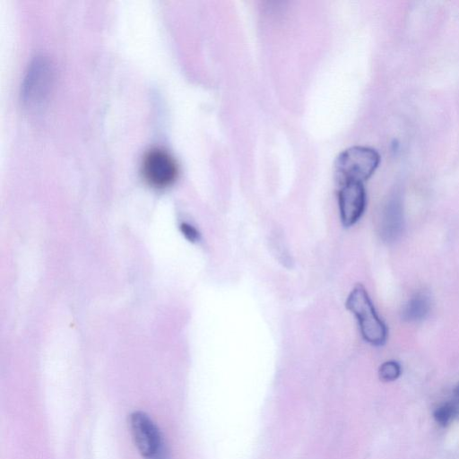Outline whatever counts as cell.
Returning <instances> with one entry per match:
<instances>
[{
    "instance_id": "cell-1",
    "label": "cell",
    "mask_w": 459,
    "mask_h": 459,
    "mask_svg": "<svg viewBox=\"0 0 459 459\" xmlns=\"http://www.w3.org/2000/svg\"><path fill=\"white\" fill-rule=\"evenodd\" d=\"M346 307L357 318L363 339L375 346H381L387 339V327L377 315L370 297L361 284H357L346 299Z\"/></svg>"
},
{
    "instance_id": "cell-2",
    "label": "cell",
    "mask_w": 459,
    "mask_h": 459,
    "mask_svg": "<svg viewBox=\"0 0 459 459\" xmlns=\"http://www.w3.org/2000/svg\"><path fill=\"white\" fill-rule=\"evenodd\" d=\"M379 153L369 147L352 146L342 152L334 161V177L340 186L362 183L377 169Z\"/></svg>"
},
{
    "instance_id": "cell-3",
    "label": "cell",
    "mask_w": 459,
    "mask_h": 459,
    "mask_svg": "<svg viewBox=\"0 0 459 459\" xmlns=\"http://www.w3.org/2000/svg\"><path fill=\"white\" fill-rule=\"evenodd\" d=\"M129 428L134 445L144 459H169L162 435L148 414L133 411L129 416Z\"/></svg>"
},
{
    "instance_id": "cell-4",
    "label": "cell",
    "mask_w": 459,
    "mask_h": 459,
    "mask_svg": "<svg viewBox=\"0 0 459 459\" xmlns=\"http://www.w3.org/2000/svg\"><path fill=\"white\" fill-rule=\"evenodd\" d=\"M145 180L153 186L170 185L177 178L178 167L174 157L166 150L154 147L148 150L142 161Z\"/></svg>"
},
{
    "instance_id": "cell-5",
    "label": "cell",
    "mask_w": 459,
    "mask_h": 459,
    "mask_svg": "<svg viewBox=\"0 0 459 459\" xmlns=\"http://www.w3.org/2000/svg\"><path fill=\"white\" fill-rule=\"evenodd\" d=\"M338 202L342 223L354 225L362 216L366 207V191L362 183H347L340 186Z\"/></svg>"
},
{
    "instance_id": "cell-6",
    "label": "cell",
    "mask_w": 459,
    "mask_h": 459,
    "mask_svg": "<svg viewBox=\"0 0 459 459\" xmlns=\"http://www.w3.org/2000/svg\"><path fill=\"white\" fill-rule=\"evenodd\" d=\"M50 69L46 60L38 58L30 65L25 84L24 95L28 100L37 101L45 93L50 79Z\"/></svg>"
},
{
    "instance_id": "cell-7",
    "label": "cell",
    "mask_w": 459,
    "mask_h": 459,
    "mask_svg": "<svg viewBox=\"0 0 459 459\" xmlns=\"http://www.w3.org/2000/svg\"><path fill=\"white\" fill-rule=\"evenodd\" d=\"M404 227L403 212L398 200L391 201L385 208L379 222V234L385 242L397 240Z\"/></svg>"
},
{
    "instance_id": "cell-8",
    "label": "cell",
    "mask_w": 459,
    "mask_h": 459,
    "mask_svg": "<svg viewBox=\"0 0 459 459\" xmlns=\"http://www.w3.org/2000/svg\"><path fill=\"white\" fill-rule=\"evenodd\" d=\"M431 308L429 296L425 292L413 295L404 305L402 318L406 322H418L427 317Z\"/></svg>"
},
{
    "instance_id": "cell-9",
    "label": "cell",
    "mask_w": 459,
    "mask_h": 459,
    "mask_svg": "<svg viewBox=\"0 0 459 459\" xmlns=\"http://www.w3.org/2000/svg\"><path fill=\"white\" fill-rule=\"evenodd\" d=\"M459 412V407L454 403H446L437 408L433 417L440 426H446Z\"/></svg>"
},
{
    "instance_id": "cell-10",
    "label": "cell",
    "mask_w": 459,
    "mask_h": 459,
    "mask_svg": "<svg viewBox=\"0 0 459 459\" xmlns=\"http://www.w3.org/2000/svg\"><path fill=\"white\" fill-rule=\"evenodd\" d=\"M402 373L400 364L395 360L384 362L378 369V375L381 380L390 382L397 379Z\"/></svg>"
},
{
    "instance_id": "cell-11",
    "label": "cell",
    "mask_w": 459,
    "mask_h": 459,
    "mask_svg": "<svg viewBox=\"0 0 459 459\" xmlns=\"http://www.w3.org/2000/svg\"><path fill=\"white\" fill-rule=\"evenodd\" d=\"M181 230L185 237L190 241H196L199 238V233L195 227L190 224L183 223Z\"/></svg>"
},
{
    "instance_id": "cell-12",
    "label": "cell",
    "mask_w": 459,
    "mask_h": 459,
    "mask_svg": "<svg viewBox=\"0 0 459 459\" xmlns=\"http://www.w3.org/2000/svg\"><path fill=\"white\" fill-rule=\"evenodd\" d=\"M455 393L456 395L459 396V383L457 384V385L455 388Z\"/></svg>"
}]
</instances>
